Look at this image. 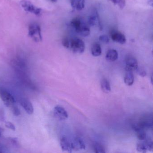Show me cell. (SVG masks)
Returning <instances> with one entry per match:
<instances>
[{
  "instance_id": "6da1fadb",
  "label": "cell",
  "mask_w": 153,
  "mask_h": 153,
  "mask_svg": "<svg viewBox=\"0 0 153 153\" xmlns=\"http://www.w3.org/2000/svg\"><path fill=\"white\" fill-rule=\"evenodd\" d=\"M71 25L75 29L77 33L81 36L86 37L90 34L89 27L81 19L74 18L71 22Z\"/></svg>"
},
{
  "instance_id": "7a4b0ae2",
  "label": "cell",
  "mask_w": 153,
  "mask_h": 153,
  "mask_svg": "<svg viewBox=\"0 0 153 153\" xmlns=\"http://www.w3.org/2000/svg\"><path fill=\"white\" fill-rule=\"evenodd\" d=\"M28 35L36 42H40L42 40L41 27L38 24L33 23L29 26Z\"/></svg>"
},
{
  "instance_id": "3957f363",
  "label": "cell",
  "mask_w": 153,
  "mask_h": 153,
  "mask_svg": "<svg viewBox=\"0 0 153 153\" xmlns=\"http://www.w3.org/2000/svg\"><path fill=\"white\" fill-rule=\"evenodd\" d=\"M76 53H82L85 51V44L82 40L78 38L69 39V49Z\"/></svg>"
},
{
  "instance_id": "277c9868",
  "label": "cell",
  "mask_w": 153,
  "mask_h": 153,
  "mask_svg": "<svg viewBox=\"0 0 153 153\" xmlns=\"http://www.w3.org/2000/svg\"><path fill=\"white\" fill-rule=\"evenodd\" d=\"M20 4L22 8L26 12L32 13L36 16H40L42 15V9L36 7L32 2L27 0H22Z\"/></svg>"
},
{
  "instance_id": "5b68a950",
  "label": "cell",
  "mask_w": 153,
  "mask_h": 153,
  "mask_svg": "<svg viewBox=\"0 0 153 153\" xmlns=\"http://www.w3.org/2000/svg\"><path fill=\"white\" fill-rule=\"evenodd\" d=\"M0 97L4 104L8 107L12 106L16 102L12 95L3 88H0Z\"/></svg>"
},
{
  "instance_id": "8992f818",
  "label": "cell",
  "mask_w": 153,
  "mask_h": 153,
  "mask_svg": "<svg viewBox=\"0 0 153 153\" xmlns=\"http://www.w3.org/2000/svg\"><path fill=\"white\" fill-rule=\"evenodd\" d=\"M143 141L137 145V150L138 152L146 153L153 149V141L151 139L146 137Z\"/></svg>"
},
{
  "instance_id": "52a82bcc",
  "label": "cell",
  "mask_w": 153,
  "mask_h": 153,
  "mask_svg": "<svg viewBox=\"0 0 153 153\" xmlns=\"http://www.w3.org/2000/svg\"><path fill=\"white\" fill-rule=\"evenodd\" d=\"M138 68L137 60L132 56H128L125 60V69L126 71H132L137 70Z\"/></svg>"
},
{
  "instance_id": "ba28073f",
  "label": "cell",
  "mask_w": 153,
  "mask_h": 153,
  "mask_svg": "<svg viewBox=\"0 0 153 153\" xmlns=\"http://www.w3.org/2000/svg\"><path fill=\"white\" fill-rule=\"evenodd\" d=\"M53 114L54 117L59 120H64L68 117V114L66 110L63 107L59 105L54 107L53 109Z\"/></svg>"
},
{
  "instance_id": "9c48e42d",
  "label": "cell",
  "mask_w": 153,
  "mask_h": 153,
  "mask_svg": "<svg viewBox=\"0 0 153 153\" xmlns=\"http://www.w3.org/2000/svg\"><path fill=\"white\" fill-rule=\"evenodd\" d=\"M111 37L112 40L115 42L118 43L120 44H124L126 43V38L123 34L119 31H111Z\"/></svg>"
},
{
  "instance_id": "30bf717a",
  "label": "cell",
  "mask_w": 153,
  "mask_h": 153,
  "mask_svg": "<svg viewBox=\"0 0 153 153\" xmlns=\"http://www.w3.org/2000/svg\"><path fill=\"white\" fill-rule=\"evenodd\" d=\"M71 143L72 149L75 151L84 150L85 149V145L84 140L79 137L75 138Z\"/></svg>"
},
{
  "instance_id": "8fae6325",
  "label": "cell",
  "mask_w": 153,
  "mask_h": 153,
  "mask_svg": "<svg viewBox=\"0 0 153 153\" xmlns=\"http://www.w3.org/2000/svg\"><path fill=\"white\" fill-rule=\"evenodd\" d=\"M88 25L90 26H94L97 24H98L99 28L101 30H102V28L101 21L100 20V18H99V15H98L97 11L96 10H94V12L92 14V15L88 17Z\"/></svg>"
},
{
  "instance_id": "7c38bea8",
  "label": "cell",
  "mask_w": 153,
  "mask_h": 153,
  "mask_svg": "<svg viewBox=\"0 0 153 153\" xmlns=\"http://www.w3.org/2000/svg\"><path fill=\"white\" fill-rule=\"evenodd\" d=\"M20 103L21 106L28 114H32L33 113V106L32 103L28 99L22 98L20 100Z\"/></svg>"
},
{
  "instance_id": "4fadbf2b",
  "label": "cell",
  "mask_w": 153,
  "mask_h": 153,
  "mask_svg": "<svg viewBox=\"0 0 153 153\" xmlns=\"http://www.w3.org/2000/svg\"><path fill=\"white\" fill-rule=\"evenodd\" d=\"M60 146L63 151L71 153L72 152L71 143L67 137H63L61 138Z\"/></svg>"
},
{
  "instance_id": "5bb4252c",
  "label": "cell",
  "mask_w": 153,
  "mask_h": 153,
  "mask_svg": "<svg viewBox=\"0 0 153 153\" xmlns=\"http://www.w3.org/2000/svg\"><path fill=\"white\" fill-rule=\"evenodd\" d=\"M71 7L75 10H82L85 7V0H71Z\"/></svg>"
},
{
  "instance_id": "9a60e30c",
  "label": "cell",
  "mask_w": 153,
  "mask_h": 153,
  "mask_svg": "<svg viewBox=\"0 0 153 153\" xmlns=\"http://www.w3.org/2000/svg\"><path fill=\"white\" fill-rule=\"evenodd\" d=\"M118 58V53L116 50L111 49L107 51L105 55L106 60L110 62H114L117 60Z\"/></svg>"
},
{
  "instance_id": "2e32d148",
  "label": "cell",
  "mask_w": 153,
  "mask_h": 153,
  "mask_svg": "<svg viewBox=\"0 0 153 153\" xmlns=\"http://www.w3.org/2000/svg\"><path fill=\"white\" fill-rule=\"evenodd\" d=\"M91 52L92 55L94 57H98V56H100L102 54V49H101V45L97 43L94 44L91 47Z\"/></svg>"
},
{
  "instance_id": "e0dca14e",
  "label": "cell",
  "mask_w": 153,
  "mask_h": 153,
  "mask_svg": "<svg viewBox=\"0 0 153 153\" xmlns=\"http://www.w3.org/2000/svg\"><path fill=\"white\" fill-rule=\"evenodd\" d=\"M124 83L128 86H131L133 85L134 81V76L132 72L127 71L124 78Z\"/></svg>"
},
{
  "instance_id": "ac0fdd59",
  "label": "cell",
  "mask_w": 153,
  "mask_h": 153,
  "mask_svg": "<svg viewBox=\"0 0 153 153\" xmlns=\"http://www.w3.org/2000/svg\"><path fill=\"white\" fill-rule=\"evenodd\" d=\"M101 85L102 90L105 93H108L111 92V85L107 79H103L101 81Z\"/></svg>"
},
{
  "instance_id": "d6986e66",
  "label": "cell",
  "mask_w": 153,
  "mask_h": 153,
  "mask_svg": "<svg viewBox=\"0 0 153 153\" xmlns=\"http://www.w3.org/2000/svg\"><path fill=\"white\" fill-rule=\"evenodd\" d=\"M94 148V150L95 152H96V153H103L105 152L104 148L99 143H95Z\"/></svg>"
},
{
  "instance_id": "ffe728a7",
  "label": "cell",
  "mask_w": 153,
  "mask_h": 153,
  "mask_svg": "<svg viewBox=\"0 0 153 153\" xmlns=\"http://www.w3.org/2000/svg\"><path fill=\"white\" fill-rule=\"evenodd\" d=\"M114 5L118 6L120 9H123L125 7L126 2L125 0H110Z\"/></svg>"
},
{
  "instance_id": "44dd1931",
  "label": "cell",
  "mask_w": 153,
  "mask_h": 153,
  "mask_svg": "<svg viewBox=\"0 0 153 153\" xmlns=\"http://www.w3.org/2000/svg\"><path fill=\"white\" fill-rule=\"evenodd\" d=\"M99 40L102 42L104 43H108L110 42V39L107 36L103 35L100 36L99 37Z\"/></svg>"
},
{
  "instance_id": "7402d4cb",
  "label": "cell",
  "mask_w": 153,
  "mask_h": 153,
  "mask_svg": "<svg viewBox=\"0 0 153 153\" xmlns=\"http://www.w3.org/2000/svg\"><path fill=\"white\" fill-rule=\"evenodd\" d=\"M5 126L8 128L12 130H16V127L13 123L10 122H7L5 123Z\"/></svg>"
},
{
  "instance_id": "603a6c76",
  "label": "cell",
  "mask_w": 153,
  "mask_h": 153,
  "mask_svg": "<svg viewBox=\"0 0 153 153\" xmlns=\"http://www.w3.org/2000/svg\"><path fill=\"white\" fill-rule=\"evenodd\" d=\"M137 70L138 74L140 76H141V77H145L146 75V71L142 69H138V68Z\"/></svg>"
},
{
  "instance_id": "cb8c5ba5",
  "label": "cell",
  "mask_w": 153,
  "mask_h": 153,
  "mask_svg": "<svg viewBox=\"0 0 153 153\" xmlns=\"http://www.w3.org/2000/svg\"><path fill=\"white\" fill-rule=\"evenodd\" d=\"M13 112L14 114L16 115V116H18V115L20 114V111H19V109L17 107H16V106H14L13 107Z\"/></svg>"
},
{
  "instance_id": "d4e9b609",
  "label": "cell",
  "mask_w": 153,
  "mask_h": 153,
  "mask_svg": "<svg viewBox=\"0 0 153 153\" xmlns=\"http://www.w3.org/2000/svg\"><path fill=\"white\" fill-rule=\"evenodd\" d=\"M5 120L4 117V113L1 109L0 110V121H4Z\"/></svg>"
},
{
  "instance_id": "484cf974",
  "label": "cell",
  "mask_w": 153,
  "mask_h": 153,
  "mask_svg": "<svg viewBox=\"0 0 153 153\" xmlns=\"http://www.w3.org/2000/svg\"><path fill=\"white\" fill-rule=\"evenodd\" d=\"M7 149L6 147L0 144V153H4L7 152Z\"/></svg>"
},
{
  "instance_id": "4316f807",
  "label": "cell",
  "mask_w": 153,
  "mask_h": 153,
  "mask_svg": "<svg viewBox=\"0 0 153 153\" xmlns=\"http://www.w3.org/2000/svg\"><path fill=\"white\" fill-rule=\"evenodd\" d=\"M152 78H153V76H151V83H152V84H153V80H152Z\"/></svg>"
},
{
  "instance_id": "83f0119b",
  "label": "cell",
  "mask_w": 153,
  "mask_h": 153,
  "mask_svg": "<svg viewBox=\"0 0 153 153\" xmlns=\"http://www.w3.org/2000/svg\"><path fill=\"white\" fill-rule=\"evenodd\" d=\"M51 1H53V2H56V1H57V0H51Z\"/></svg>"
},
{
  "instance_id": "f1b7e54d",
  "label": "cell",
  "mask_w": 153,
  "mask_h": 153,
  "mask_svg": "<svg viewBox=\"0 0 153 153\" xmlns=\"http://www.w3.org/2000/svg\"><path fill=\"white\" fill-rule=\"evenodd\" d=\"M1 130L0 129V137H1Z\"/></svg>"
}]
</instances>
